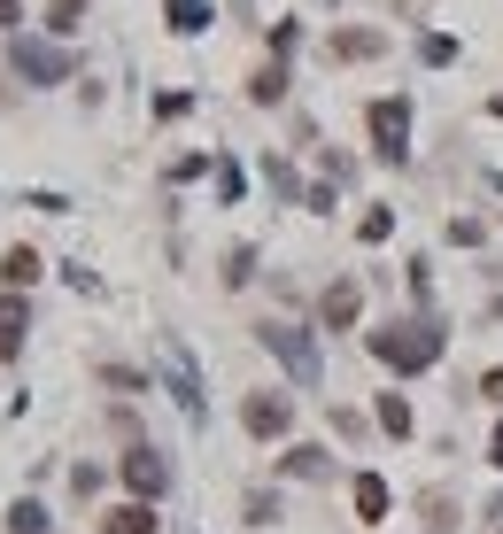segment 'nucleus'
<instances>
[{
	"mask_svg": "<svg viewBox=\"0 0 503 534\" xmlns=\"http://www.w3.org/2000/svg\"><path fill=\"white\" fill-rule=\"evenodd\" d=\"M364 349L380 356L387 372H426V364L442 356V326H411V318H395V326H380Z\"/></svg>",
	"mask_w": 503,
	"mask_h": 534,
	"instance_id": "1",
	"label": "nucleus"
},
{
	"mask_svg": "<svg viewBox=\"0 0 503 534\" xmlns=\"http://www.w3.org/2000/svg\"><path fill=\"white\" fill-rule=\"evenodd\" d=\"M364 124H372V148H380V163H403V155H411V101H403V93L372 101V109H364Z\"/></svg>",
	"mask_w": 503,
	"mask_h": 534,
	"instance_id": "2",
	"label": "nucleus"
},
{
	"mask_svg": "<svg viewBox=\"0 0 503 534\" xmlns=\"http://www.w3.org/2000/svg\"><path fill=\"white\" fill-rule=\"evenodd\" d=\"M240 426H248L256 442H271V434H287V426H295V403L264 387V395H248V403H240Z\"/></svg>",
	"mask_w": 503,
	"mask_h": 534,
	"instance_id": "3",
	"label": "nucleus"
},
{
	"mask_svg": "<svg viewBox=\"0 0 503 534\" xmlns=\"http://www.w3.org/2000/svg\"><path fill=\"white\" fill-rule=\"evenodd\" d=\"M124 480H132V488H140V496H163V488H171V465H163V457H155V449H132V457H124Z\"/></svg>",
	"mask_w": 503,
	"mask_h": 534,
	"instance_id": "4",
	"label": "nucleus"
},
{
	"mask_svg": "<svg viewBox=\"0 0 503 534\" xmlns=\"http://www.w3.org/2000/svg\"><path fill=\"white\" fill-rule=\"evenodd\" d=\"M256 333H264V349H279V356H287V364H295L302 380H310V372H318V356H310V341H302L295 326H256Z\"/></svg>",
	"mask_w": 503,
	"mask_h": 534,
	"instance_id": "5",
	"label": "nucleus"
},
{
	"mask_svg": "<svg viewBox=\"0 0 503 534\" xmlns=\"http://www.w3.org/2000/svg\"><path fill=\"white\" fill-rule=\"evenodd\" d=\"M356 310H364L356 279H333V287H326V326H333V333H349V326H356Z\"/></svg>",
	"mask_w": 503,
	"mask_h": 534,
	"instance_id": "6",
	"label": "nucleus"
},
{
	"mask_svg": "<svg viewBox=\"0 0 503 534\" xmlns=\"http://www.w3.org/2000/svg\"><path fill=\"white\" fill-rule=\"evenodd\" d=\"M380 47H387L380 31H333V39H326V55H333V62H372Z\"/></svg>",
	"mask_w": 503,
	"mask_h": 534,
	"instance_id": "7",
	"label": "nucleus"
},
{
	"mask_svg": "<svg viewBox=\"0 0 503 534\" xmlns=\"http://www.w3.org/2000/svg\"><path fill=\"white\" fill-rule=\"evenodd\" d=\"M101 534H155V511L148 504H117L109 519H101Z\"/></svg>",
	"mask_w": 503,
	"mask_h": 534,
	"instance_id": "8",
	"label": "nucleus"
},
{
	"mask_svg": "<svg viewBox=\"0 0 503 534\" xmlns=\"http://www.w3.org/2000/svg\"><path fill=\"white\" fill-rule=\"evenodd\" d=\"M248 101H264V109H279V101H287V70H279V62H264V70L248 78Z\"/></svg>",
	"mask_w": 503,
	"mask_h": 534,
	"instance_id": "9",
	"label": "nucleus"
},
{
	"mask_svg": "<svg viewBox=\"0 0 503 534\" xmlns=\"http://www.w3.org/2000/svg\"><path fill=\"white\" fill-rule=\"evenodd\" d=\"M163 16H171V31H186V39H194V31L209 24V0H163Z\"/></svg>",
	"mask_w": 503,
	"mask_h": 534,
	"instance_id": "10",
	"label": "nucleus"
},
{
	"mask_svg": "<svg viewBox=\"0 0 503 534\" xmlns=\"http://www.w3.org/2000/svg\"><path fill=\"white\" fill-rule=\"evenodd\" d=\"M16 70H31V78H62V55H55V47H16Z\"/></svg>",
	"mask_w": 503,
	"mask_h": 534,
	"instance_id": "11",
	"label": "nucleus"
},
{
	"mask_svg": "<svg viewBox=\"0 0 503 534\" xmlns=\"http://www.w3.org/2000/svg\"><path fill=\"white\" fill-rule=\"evenodd\" d=\"M0 279H8V287H31V279H39V256H31V248H8Z\"/></svg>",
	"mask_w": 503,
	"mask_h": 534,
	"instance_id": "12",
	"label": "nucleus"
},
{
	"mask_svg": "<svg viewBox=\"0 0 503 534\" xmlns=\"http://www.w3.org/2000/svg\"><path fill=\"white\" fill-rule=\"evenodd\" d=\"M24 341V302H0V356H16Z\"/></svg>",
	"mask_w": 503,
	"mask_h": 534,
	"instance_id": "13",
	"label": "nucleus"
},
{
	"mask_svg": "<svg viewBox=\"0 0 503 534\" xmlns=\"http://www.w3.org/2000/svg\"><path fill=\"white\" fill-rule=\"evenodd\" d=\"M356 511H364V519H380V511H387V480H372V473L356 480Z\"/></svg>",
	"mask_w": 503,
	"mask_h": 534,
	"instance_id": "14",
	"label": "nucleus"
},
{
	"mask_svg": "<svg viewBox=\"0 0 503 534\" xmlns=\"http://www.w3.org/2000/svg\"><path fill=\"white\" fill-rule=\"evenodd\" d=\"M380 426L387 434H411V403L403 395H380Z\"/></svg>",
	"mask_w": 503,
	"mask_h": 534,
	"instance_id": "15",
	"label": "nucleus"
},
{
	"mask_svg": "<svg viewBox=\"0 0 503 534\" xmlns=\"http://www.w3.org/2000/svg\"><path fill=\"white\" fill-rule=\"evenodd\" d=\"M8 527H16V534H47V511H39V504H16V511H8Z\"/></svg>",
	"mask_w": 503,
	"mask_h": 534,
	"instance_id": "16",
	"label": "nucleus"
},
{
	"mask_svg": "<svg viewBox=\"0 0 503 534\" xmlns=\"http://www.w3.org/2000/svg\"><path fill=\"white\" fill-rule=\"evenodd\" d=\"M78 24H86V8H78V0H62L55 16H47V31H62V39H70V31H78Z\"/></svg>",
	"mask_w": 503,
	"mask_h": 534,
	"instance_id": "17",
	"label": "nucleus"
},
{
	"mask_svg": "<svg viewBox=\"0 0 503 534\" xmlns=\"http://www.w3.org/2000/svg\"><path fill=\"white\" fill-rule=\"evenodd\" d=\"M480 395H488V403H503V372H488V380H480Z\"/></svg>",
	"mask_w": 503,
	"mask_h": 534,
	"instance_id": "18",
	"label": "nucleus"
},
{
	"mask_svg": "<svg viewBox=\"0 0 503 534\" xmlns=\"http://www.w3.org/2000/svg\"><path fill=\"white\" fill-rule=\"evenodd\" d=\"M488 465H503V426H496V442H488Z\"/></svg>",
	"mask_w": 503,
	"mask_h": 534,
	"instance_id": "19",
	"label": "nucleus"
},
{
	"mask_svg": "<svg viewBox=\"0 0 503 534\" xmlns=\"http://www.w3.org/2000/svg\"><path fill=\"white\" fill-rule=\"evenodd\" d=\"M16 16H24V8H16V0H0V24H16Z\"/></svg>",
	"mask_w": 503,
	"mask_h": 534,
	"instance_id": "20",
	"label": "nucleus"
}]
</instances>
